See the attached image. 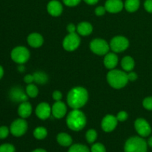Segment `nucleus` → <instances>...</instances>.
<instances>
[{
    "instance_id": "f8f14e48",
    "label": "nucleus",
    "mask_w": 152,
    "mask_h": 152,
    "mask_svg": "<svg viewBox=\"0 0 152 152\" xmlns=\"http://www.w3.org/2000/svg\"><path fill=\"white\" fill-rule=\"evenodd\" d=\"M51 114V108L46 102H42L37 105L36 108V114L41 120H47Z\"/></svg>"
},
{
    "instance_id": "0eeeda50",
    "label": "nucleus",
    "mask_w": 152,
    "mask_h": 152,
    "mask_svg": "<svg viewBox=\"0 0 152 152\" xmlns=\"http://www.w3.org/2000/svg\"><path fill=\"white\" fill-rule=\"evenodd\" d=\"M28 130V123L23 118L17 119L11 123L10 132L14 137H21Z\"/></svg>"
},
{
    "instance_id": "79ce46f5",
    "label": "nucleus",
    "mask_w": 152,
    "mask_h": 152,
    "mask_svg": "<svg viewBox=\"0 0 152 152\" xmlns=\"http://www.w3.org/2000/svg\"><path fill=\"white\" fill-rule=\"evenodd\" d=\"M32 152H47V151L44 149H42V148H38V149L34 150V151H33Z\"/></svg>"
},
{
    "instance_id": "20e7f679",
    "label": "nucleus",
    "mask_w": 152,
    "mask_h": 152,
    "mask_svg": "<svg viewBox=\"0 0 152 152\" xmlns=\"http://www.w3.org/2000/svg\"><path fill=\"white\" fill-rule=\"evenodd\" d=\"M125 152H147V143L145 140L139 137H133L126 141Z\"/></svg>"
},
{
    "instance_id": "aec40b11",
    "label": "nucleus",
    "mask_w": 152,
    "mask_h": 152,
    "mask_svg": "<svg viewBox=\"0 0 152 152\" xmlns=\"http://www.w3.org/2000/svg\"><path fill=\"white\" fill-rule=\"evenodd\" d=\"M57 142L62 146H70L72 143V138L69 134L66 133H60L57 135Z\"/></svg>"
},
{
    "instance_id": "5701e85b",
    "label": "nucleus",
    "mask_w": 152,
    "mask_h": 152,
    "mask_svg": "<svg viewBox=\"0 0 152 152\" xmlns=\"http://www.w3.org/2000/svg\"><path fill=\"white\" fill-rule=\"evenodd\" d=\"M48 132L47 129L44 127H37L34 131V137L37 140H43L47 137Z\"/></svg>"
},
{
    "instance_id": "2eb2a0df",
    "label": "nucleus",
    "mask_w": 152,
    "mask_h": 152,
    "mask_svg": "<svg viewBox=\"0 0 152 152\" xmlns=\"http://www.w3.org/2000/svg\"><path fill=\"white\" fill-rule=\"evenodd\" d=\"M48 12L53 16H59L62 13L63 7L62 4L57 0H52L48 4Z\"/></svg>"
},
{
    "instance_id": "ddd939ff",
    "label": "nucleus",
    "mask_w": 152,
    "mask_h": 152,
    "mask_svg": "<svg viewBox=\"0 0 152 152\" xmlns=\"http://www.w3.org/2000/svg\"><path fill=\"white\" fill-rule=\"evenodd\" d=\"M124 4L122 0H107L105 4L106 11L111 13H119L123 10Z\"/></svg>"
},
{
    "instance_id": "39448f33",
    "label": "nucleus",
    "mask_w": 152,
    "mask_h": 152,
    "mask_svg": "<svg viewBox=\"0 0 152 152\" xmlns=\"http://www.w3.org/2000/svg\"><path fill=\"white\" fill-rule=\"evenodd\" d=\"M11 59L18 64L25 63L30 58V52L27 48L24 46H18L11 51Z\"/></svg>"
},
{
    "instance_id": "393cba45",
    "label": "nucleus",
    "mask_w": 152,
    "mask_h": 152,
    "mask_svg": "<svg viewBox=\"0 0 152 152\" xmlns=\"http://www.w3.org/2000/svg\"><path fill=\"white\" fill-rule=\"evenodd\" d=\"M33 75L34 77V81L39 84H44L48 80L47 75L42 72H36Z\"/></svg>"
},
{
    "instance_id": "423d86ee",
    "label": "nucleus",
    "mask_w": 152,
    "mask_h": 152,
    "mask_svg": "<svg viewBox=\"0 0 152 152\" xmlns=\"http://www.w3.org/2000/svg\"><path fill=\"white\" fill-rule=\"evenodd\" d=\"M90 48L93 53L97 55H105L109 51L110 45L102 39H95L90 43Z\"/></svg>"
},
{
    "instance_id": "2f4dec72",
    "label": "nucleus",
    "mask_w": 152,
    "mask_h": 152,
    "mask_svg": "<svg viewBox=\"0 0 152 152\" xmlns=\"http://www.w3.org/2000/svg\"><path fill=\"white\" fill-rule=\"evenodd\" d=\"M128 117H129V115H128L127 113L126 112V111H120V112H119L118 114H117V119L118 121L120 122H123L125 121V120H126L128 119Z\"/></svg>"
},
{
    "instance_id": "4468645a",
    "label": "nucleus",
    "mask_w": 152,
    "mask_h": 152,
    "mask_svg": "<svg viewBox=\"0 0 152 152\" xmlns=\"http://www.w3.org/2000/svg\"><path fill=\"white\" fill-rule=\"evenodd\" d=\"M66 105L61 101H56L51 108V114L56 119L62 118L66 114Z\"/></svg>"
},
{
    "instance_id": "1a4fd4ad",
    "label": "nucleus",
    "mask_w": 152,
    "mask_h": 152,
    "mask_svg": "<svg viewBox=\"0 0 152 152\" xmlns=\"http://www.w3.org/2000/svg\"><path fill=\"white\" fill-rule=\"evenodd\" d=\"M80 38L76 33L69 34L65 37L62 42V46L64 49L67 51H73L75 50L80 46Z\"/></svg>"
},
{
    "instance_id": "72a5a7b5",
    "label": "nucleus",
    "mask_w": 152,
    "mask_h": 152,
    "mask_svg": "<svg viewBox=\"0 0 152 152\" xmlns=\"http://www.w3.org/2000/svg\"><path fill=\"white\" fill-rule=\"evenodd\" d=\"M105 11H106V9H105V7H102V6H99V7H96L95 9V13H96V16H103L105 13Z\"/></svg>"
},
{
    "instance_id": "a19ab883",
    "label": "nucleus",
    "mask_w": 152,
    "mask_h": 152,
    "mask_svg": "<svg viewBox=\"0 0 152 152\" xmlns=\"http://www.w3.org/2000/svg\"><path fill=\"white\" fill-rule=\"evenodd\" d=\"M3 75H4V69H3L2 67L0 65V80L2 78Z\"/></svg>"
},
{
    "instance_id": "a878e982",
    "label": "nucleus",
    "mask_w": 152,
    "mask_h": 152,
    "mask_svg": "<svg viewBox=\"0 0 152 152\" xmlns=\"http://www.w3.org/2000/svg\"><path fill=\"white\" fill-rule=\"evenodd\" d=\"M68 152H90L86 145L82 144H75L71 145Z\"/></svg>"
},
{
    "instance_id": "c756f323",
    "label": "nucleus",
    "mask_w": 152,
    "mask_h": 152,
    "mask_svg": "<svg viewBox=\"0 0 152 152\" xmlns=\"http://www.w3.org/2000/svg\"><path fill=\"white\" fill-rule=\"evenodd\" d=\"M142 105L145 109L152 111V96H149V97H146L145 99H144L143 102H142Z\"/></svg>"
},
{
    "instance_id": "9d476101",
    "label": "nucleus",
    "mask_w": 152,
    "mask_h": 152,
    "mask_svg": "<svg viewBox=\"0 0 152 152\" xmlns=\"http://www.w3.org/2000/svg\"><path fill=\"white\" fill-rule=\"evenodd\" d=\"M134 127L137 132L141 137H148L151 134V129L148 122L142 118H139L134 122Z\"/></svg>"
},
{
    "instance_id": "f704fd0d",
    "label": "nucleus",
    "mask_w": 152,
    "mask_h": 152,
    "mask_svg": "<svg viewBox=\"0 0 152 152\" xmlns=\"http://www.w3.org/2000/svg\"><path fill=\"white\" fill-rule=\"evenodd\" d=\"M144 7L146 11H148V13H152V0H145Z\"/></svg>"
},
{
    "instance_id": "37998d69",
    "label": "nucleus",
    "mask_w": 152,
    "mask_h": 152,
    "mask_svg": "<svg viewBox=\"0 0 152 152\" xmlns=\"http://www.w3.org/2000/svg\"><path fill=\"white\" fill-rule=\"evenodd\" d=\"M148 145H149V146H151L152 148V137L151 138H149V140H148Z\"/></svg>"
},
{
    "instance_id": "7c9ffc66",
    "label": "nucleus",
    "mask_w": 152,
    "mask_h": 152,
    "mask_svg": "<svg viewBox=\"0 0 152 152\" xmlns=\"http://www.w3.org/2000/svg\"><path fill=\"white\" fill-rule=\"evenodd\" d=\"M10 130L6 126H1L0 127V139H4L9 134Z\"/></svg>"
},
{
    "instance_id": "ea45409f",
    "label": "nucleus",
    "mask_w": 152,
    "mask_h": 152,
    "mask_svg": "<svg viewBox=\"0 0 152 152\" xmlns=\"http://www.w3.org/2000/svg\"><path fill=\"white\" fill-rule=\"evenodd\" d=\"M84 1L86 3H87L88 4H91V5H93V4H96V3L99 1V0H84Z\"/></svg>"
},
{
    "instance_id": "dca6fc26",
    "label": "nucleus",
    "mask_w": 152,
    "mask_h": 152,
    "mask_svg": "<svg viewBox=\"0 0 152 152\" xmlns=\"http://www.w3.org/2000/svg\"><path fill=\"white\" fill-rule=\"evenodd\" d=\"M43 37L38 33H33L28 37V43L33 48H39L43 44Z\"/></svg>"
},
{
    "instance_id": "b1692460",
    "label": "nucleus",
    "mask_w": 152,
    "mask_h": 152,
    "mask_svg": "<svg viewBox=\"0 0 152 152\" xmlns=\"http://www.w3.org/2000/svg\"><path fill=\"white\" fill-rule=\"evenodd\" d=\"M26 93L28 96H30V97L31 98H34L38 95L39 90L35 85L31 83V84H29L28 86H27Z\"/></svg>"
},
{
    "instance_id": "58836bf2",
    "label": "nucleus",
    "mask_w": 152,
    "mask_h": 152,
    "mask_svg": "<svg viewBox=\"0 0 152 152\" xmlns=\"http://www.w3.org/2000/svg\"><path fill=\"white\" fill-rule=\"evenodd\" d=\"M76 30H77V28H76L74 24H69L67 26V31H68L69 34H74V33L76 32Z\"/></svg>"
},
{
    "instance_id": "a211bd4d",
    "label": "nucleus",
    "mask_w": 152,
    "mask_h": 152,
    "mask_svg": "<svg viewBox=\"0 0 152 152\" xmlns=\"http://www.w3.org/2000/svg\"><path fill=\"white\" fill-rule=\"evenodd\" d=\"M32 113V106L28 102H23L20 104L18 108V114L22 118H28Z\"/></svg>"
},
{
    "instance_id": "7ed1b4c3",
    "label": "nucleus",
    "mask_w": 152,
    "mask_h": 152,
    "mask_svg": "<svg viewBox=\"0 0 152 152\" xmlns=\"http://www.w3.org/2000/svg\"><path fill=\"white\" fill-rule=\"evenodd\" d=\"M107 80L110 86L116 89L124 88L129 82L128 74L120 70H111L108 73Z\"/></svg>"
},
{
    "instance_id": "9b49d317",
    "label": "nucleus",
    "mask_w": 152,
    "mask_h": 152,
    "mask_svg": "<svg viewBox=\"0 0 152 152\" xmlns=\"http://www.w3.org/2000/svg\"><path fill=\"white\" fill-rule=\"evenodd\" d=\"M117 117H115L113 115H106L102 120V123H101V126L104 132H111L115 129L117 125Z\"/></svg>"
},
{
    "instance_id": "4c0bfd02",
    "label": "nucleus",
    "mask_w": 152,
    "mask_h": 152,
    "mask_svg": "<svg viewBox=\"0 0 152 152\" xmlns=\"http://www.w3.org/2000/svg\"><path fill=\"white\" fill-rule=\"evenodd\" d=\"M128 78H129V81L134 82L137 79V74L134 72H130L128 74Z\"/></svg>"
},
{
    "instance_id": "e433bc0d",
    "label": "nucleus",
    "mask_w": 152,
    "mask_h": 152,
    "mask_svg": "<svg viewBox=\"0 0 152 152\" xmlns=\"http://www.w3.org/2000/svg\"><path fill=\"white\" fill-rule=\"evenodd\" d=\"M24 80H25V83H28V84H31V83H32L34 81V75L28 74V75H26L25 77H24Z\"/></svg>"
},
{
    "instance_id": "cd10ccee",
    "label": "nucleus",
    "mask_w": 152,
    "mask_h": 152,
    "mask_svg": "<svg viewBox=\"0 0 152 152\" xmlns=\"http://www.w3.org/2000/svg\"><path fill=\"white\" fill-rule=\"evenodd\" d=\"M15 147L9 143H4L0 145V152H15Z\"/></svg>"
},
{
    "instance_id": "473e14b6",
    "label": "nucleus",
    "mask_w": 152,
    "mask_h": 152,
    "mask_svg": "<svg viewBox=\"0 0 152 152\" xmlns=\"http://www.w3.org/2000/svg\"><path fill=\"white\" fill-rule=\"evenodd\" d=\"M81 0H63L64 4L68 7H74V6L79 4Z\"/></svg>"
},
{
    "instance_id": "f03ea898",
    "label": "nucleus",
    "mask_w": 152,
    "mask_h": 152,
    "mask_svg": "<svg viewBox=\"0 0 152 152\" xmlns=\"http://www.w3.org/2000/svg\"><path fill=\"white\" fill-rule=\"evenodd\" d=\"M66 123L70 129L78 132L86 126V115L79 109H74L68 114Z\"/></svg>"
},
{
    "instance_id": "c85d7f7f",
    "label": "nucleus",
    "mask_w": 152,
    "mask_h": 152,
    "mask_svg": "<svg viewBox=\"0 0 152 152\" xmlns=\"http://www.w3.org/2000/svg\"><path fill=\"white\" fill-rule=\"evenodd\" d=\"M91 152H106V150L102 144L95 143L92 145Z\"/></svg>"
},
{
    "instance_id": "f257e3e1",
    "label": "nucleus",
    "mask_w": 152,
    "mask_h": 152,
    "mask_svg": "<svg viewBox=\"0 0 152 152\" xmlns=\"http://www.w3.org/2000/svg\"><path fill=\"white\" fill-rule=\"evenodd\" d=\"M88 99L87 90L83 87H75L68 94L67 102L73 109H80L84 106Z\"/></svg>"
},
{
    "instance_id": "412c9836",
    "label": "nucleus",
    "mask_w": 152,
    "mask_h": 152,
    "mask_svg": "<svg viewBox=\"0 0 152 152\" xmlns=\"http://www.w3.org/2000/svg\"><path fill=\"white\" fill-rule=\"evenodd\" d=\"M121 65L122 68H123V70H125L126 71H131L134 69V59L132 56H125V57L122 59Z\"/></svg>"
},
{
    "instance_id": "6e6552de",
    "label": "nucleus",
    "mask_w": 152,
    "mask_h": 152,
    "mask_svg": "<svg viewBox=\"0 0 152 152\" xmlns=\"http://www.w3.org/2000/svg\"><path fill=\"white\" fill-rule=\"evenodd\" d=\"M129 42L126 37L118 36L111 39L110 43V48L115 53H120L128 48Z\"/></svg>"
},
{
    "instance_id": "4be33fe9",
    "label": "nucleus",
    "mask_w": 152,
    "mask_h": 152,
    "mask_svg": "<svg viewBox=\"0 0 152 152\" xmlns=\"http://www.w3.org/2000/svg\"><path fill=\"white\" fill-rule=\"evenodd\" d=\"M140 1V0H126L125 2V8L128 12L133 13L138 10Z\"/></svg>"
},
{
    "instance_id": "c9c22d12",
    "label": "nucleus",
    "mask_w": 152,
    "mask_h": 152,
    "mask_svg": "<svg viewBox=\"0 0 152 152\" xmlns=\"http://www.w3.org/2000/svg\"><path fill=\"white\" fill-rule=\"evenodd\" d=\"M53 98L54 100L56 101H60L62 98V94L60 91H55L53 93Z\"/></svg>"
},
{
    "instance_id": "6ab92c4d",
    "label": "nucleus",
    "mask_w": 152,
    "mask_h": 152,
    "mask_svg": "<svg viewBox=\"0 0 152 152\" xmlns=\"http://www.w3.org/2000/svg\"><path fill=\"white\" fill-rule=\"evenodd\" d=\"M77 31L79 34L81 36H88L93 31V27L91 25L89 22H80L78 25H77Z\"/></svg>"
},
{
    "instance_id": "bb28decb",
    "label": "nucleus",
    "mask_w": 152,
    "mask_h": 152,
    "mask_svg": "<svg viewBox=\"0 0 152 152\" xmlns=\"http://www.w3.org/2000/svg\"><path fill=\"white\" fill-rule=\"evenodd\" d=\"M86 140H87L88 142V143H93L94 142V141L96 140L97 137V133L95 130L94 129H90V130L86 132Z\"/></svg>"
},
{
    "instance_id": "f3484780",
    "label": "nucleus",
    "mask_w": 152,
    "mask_h": 152,
    "mask_svg": "<svg viewBox=\"0 0 152 152\" xmlns=\"http://www.w3.org/2000/svg\"><path fill=\"white\" fill-rule=\"evenodd\" d=\"M118 63V57L114 53H108L104 58V65L108 69H113Z\"/></svg>"
}]
</instances>
